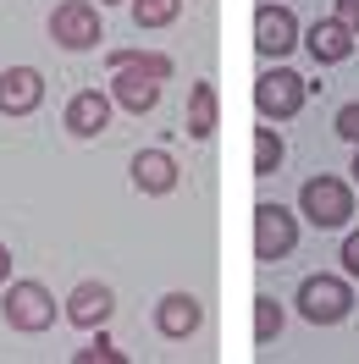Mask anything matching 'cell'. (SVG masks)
Segmentation results:
<instances>
[{
  "label": "cell",
  "instance_id": "6da1fadb",
  "mask_svg": "<svg viewBox=\"0 0 359 364\" xmlns=\"http://www.w3.org/2000/svg\"><path fill=\"white\" fill-rule=\"evenodd\" d=\"M166 77H172V55L166 50H111V100L128 116L155 111Z\"/></svg>",
  "mask_w": 359,
  "mask_h": 364
},
{
  "label": "cell",
  "instance_id": "7a4b0ae2",
  "mask_svg": "<svg viewBox=\"0 0 359 364\" xmlns=\"http://www.w3.org/2000/svg\"><path fill=\"white\" fill-rule=\"evenodd\" d=\"M304 94H310V83L293 67L266 61V72L254 77V111L266 116V122H293V116L304 111Z\"/></svg>",
  "mask_w": 359,
  "mask_h": 364
},
{
  "label": "cell",
  "instance_id": "3957f363",
  "mask_svg": "<svg viewBox=\"0 0 359 364\" xmlns=\"http://www.w3.org/2000/svg\"><path fill=\"white\" fill-rule=\"evenodd\" d=\"M298 215L310 221V227L332 232V227H348V215H354V188L343 177H310L304 188H298Z\"/></svg>",
  "mask_w": 359,
  "mask_h": 364
},
{
  "label": "cell",
  "instance_id": "277c9868",
  "mask_svg": "<svg viewBox=\"0 0 359 364\" xmlns=\"http://www.w3.org/2000/svg\"><path fill=\"white\" fill-rule=\"evenodd\" d=\"M0 315L11 331H23V337H39L56 326V293H50L45 282H11L6 298H0Z\"/></svg>",
  "mask_w": 359,
  "mask_h": 364
},
{
  "label": "cell",
  "instance_id": "5b68a950",
  "mask_svg": "<svg viewBox=\"0 0 359 364\" xmlns=\"http://www.w3.org/2000/svg\"><path fill=\"white\" fill-rule=\"evenodd\" d=\"M298 315L310 320V326H337V320H348L354 309V287H348V276H304L298 282Z\"/></svg>",
  "mask_w": 359,
  "mask_h": 364
},
{
  "label": "cell",
  "instance_id": "8992f818",
  "mask_svg": "<svg viewBox=\"0 0 359 364\" xmlns=\"http://www.w3.org/2000/svg\"><path fill=\"white\" fill-rule=\"evenodd\" d=\"M298 249V215L288 205H271L260 199L254 205V259L260 265H276V259H288Z\"/></svg>",
  "mask_w": 359,
  "mask_h": 364
},
{
  "label": "cell",
  "instance_id": "52a82bcc",
  "mask_svg": "<svg viewBox=\"0 0 359 364\" xmlns=\"http://www.w3.org/2000/svg\"><path fill=\"white\" fill-rule=\"evenodd\" d=\"M50 39L72 55H83L105 39V23H100V6L94 0H61L56 11H50Z\"/></svg>",
  "mask_w": 359,
  "mask_h": 364
},
{
  "label": "cell",
  "instance_id": "ba28073f",
  "mask_svg": "<svg viewBox=\"0 0 359 364\" xmlns=\"http://www.w3.org/2000/svg\"><path fill=\"white\" fill-rule=\"evenodd\" d=\"M293 45H298V17L288 6H276V0H260L254 6V50H260V61H282Z\"/></svg>",
  "mask_w": 359,
  "mask_h": 364
},
{
  "label": "cell",
  "instance_id": "9c48e42d",
  "mask_svg": "<svg viewBox=\"0 0 359 364\" xmlns=\"http://www.w3.org/2000/svg\"><path fill=\"white\" fill-rule=\"evenodd\" d=\"M39 105H45V72L39 67L0 72V116H33Z\"/></svg>",
  "mask_w": 359,
  "mask_h": 364
},
{
  "label": "cell",
  "instance_id": "30bf717a",
  "mask_svg": "<svg viewBox=\"0 0 359 364\" xmlns=\"http://www.w3.org/2000/svg\"><path fill=\"white\" fill-rule=\"evenodd\" d=\"M111 94H100V89H78L67 100V111H61V127H67L72 138H100L105 127H111Z\"/></svg>",
  "mask_w": 359,
  "mask_h": 364
},
{
  "label": "cell",
  "instance_id": "8fae6325",
  "mask_svg": "<svg viewBox=\"0 0 359 364\" xmlns=\"http://www.w3.org/2000/svg\"><path fill=\"white\" fill-rule=\"evenodd\" d=\"M111 315H116V293L105 287V282H78V287L67 293V320L78 326V331H100Z\"/></svg>",
  "mask_w": 359,
  "mask_h": 364
},
{
  "label": "cell",
  "instance_id": "7c38bea8",
  "mask_svg": "<svg viewBox=\"0 0 359 364\" xmlns=\"http://www.w3.org/2000/svg\"><path fill=\"white\" fill-rule=\"evenodd\" d=\"M199 320H204V309L194 293H160L155 298V331L166 342H188L199 331Z\"/></svg>",
  "mask_w": 359,
  "mask_h": 364
},
{
  "label": "cell",
  "instance_id": "4fadbf2b",
  "mask_svg": "<svg viewBox=\"0 0 359 364\" xmlns=\"http://www.w3.org/2000/svg\"><path fill=\"white\" fill-rule=\"evenodd\" d=\"M354 28L343 23V17H321V23L304 33V45H310V55H315V67H337V61H348L354 55Z\"/></svg>",
  "mask_w": 359,
  "mask_h": 364
},
{
  "label": "cell",
  "instance_id": "5bb4252c",
  "mask_svg": "<svg viewBox=\"0 0 359 364\" xmlns=\"http://www.w3.org/2000/svg\"><path fill=\"white\" fill-rule=\"evenodd\" d=\"M133 188L150 193V199L172 193V188H177V160L166 155V149H138L133 155Z\"/></svg>",
  "mask_w": 359,
  "mask_h": 364
},
{
  "label": "cell",
  "instance_id": "9a60e30c",
  "mask_svg": "<svg viewBox=\"0 0 359 364\" xmlns=\"http://www.w3.org/2000/svg\"><path fill=\"white\" fill-rule=\"evenodd\" d=\"M222 127V100H216V83H194L188 89V138H210Z\"/></svg>",
  "mask_w": 359,
  "mask_h": 364
},
{
  "label": "cell",
  "instance_id": "2e32d148",
  "mask_svg": "<svg viewBox=\"0 0 359 364\" xmlns=\"http://www.w3.org/2000/svg\"><path fill=\"white\" fill-rule=\"evenodd\" d=\"M288 160V144L276 127H254V177H276Z\"/></svg>",
  "mask_w": 359,
  "mask_h": 364
},
{
  "label": "cell",
  "instance_id": "e0dca14e",
  "mask_svg": "<svg viewBox=\"0 0 359 364\" xmlns=\"http://www.w3.org/2000/svg\"><path fill=\"white\" fill-rule=\"evenodd\" d=\"M133 6V28H172L182 17V0H128Z\"/></svg>",
  "mask_w": 359,
  "mask_h": 364
},
{
  "label": "cell",
  "instance_id": "ac0fdd59",
  "mask_svg": "<svg viewBox=\"0 0 359 364\" xmlns=\"http://www.w3.org/2000/svg\"><path fill=\"white\" fill-rule=\"evenodd\" d=\"M282 331V304L271 293H254V342H271Z\"/></svg>",
  "mask_w": 359,
  "mask_h": 364
},
{
  "label": "cell",
  "instance_id": "d6986e66",
  "mask_svg": "<svg viewBox=\"0 0 359 364\" xmlns=\"http://www.w3.org/2000/svg\"><path fill=\"white\" fill-rule=\"evenodd\" d=\"M122 359H128V353H122V348H116V342L105 337V326L94 331V342H89V348H78V364H122Z\"/></svg>",
  "mask_w": 359,
  "mask_h": 364
},
{
  "label": "cell",
  "instance_id": "ffe728a7",
  "mask_svg": "<svg viewBox=\"0 0 359 364\" xmlns=\"http://www.w3.org/2000/svg\"><path fill=\"white\" fill-rule=\"evenodd\" d=\"M337 133L348 138V144H359V100H348V105H343V111H337V122H332Z\"/></svg>",
  "mask_w": 359,
  "mask_h": 364
},
{
  "label": "cell",
  "instance_id": "44dd1931",
  "mask_svg": "<svg viewBox=\"0 0 359 364\" xmlns=\"http://www.w3.org/2000/svg\"><path fill=\"white\" fill-rule=\"evenodd\" d=\"M343 271L359 276V232H348V237H343Z\"/></svg>",
  "mask_w": 359,
  "mask_h": 364
},
{
  "label": "cell",
  "instance_id": "7402d4cb",
  "mask_svg": "<svg viewBox=\"0 0 359 364\" xmlns=\"http://www.w3.org/2000/svg\"><path fill=\"white\" fill-rule=\"evenodd\" d=\"M332 17H343V23L359 33V0H337V11H332Z\"/></svg>",
  "mask_w": 359,
  "mask_h": 364
},
{
  "label": "cell",
  "instance_id": "603a6c76",
  "mask_svg": "<svg viewBox=\"0 0 359 364\" xmlns=\"http://www.w3.org/2000/svg\"><path fill=\"white\" fill-rule=\"evenodd\" d=\"M6 282H11V249L0 243V287H6Z\"/></svg>",
  "mask_w": 359,
  "mask_h": 364
},
{
  "label": "cell",
  "instance_id": "cb8c5ba5",
  "mask_svg": "<svg viewBox=\"0 0 359 364\" xmlns=\"http://www.w3.org/2000/svg\"><path fill=\"white\" fill-rule=\"evenodd\" d=\"M348 171H354V188H359V144H354V166H348Z\"/></svg>",
  "mask_w": 359,
  "mask_h": 364
},
{
  "label": "cell",
  "instance_id": "d4e9b609",
  "mask_svg": "<svg viewBox=\"0 0 359 364\" xmlns=\"http://www.w3.org/2000/svg\"><path fill=\"white\" fill-rule=\"evenodd\" d=\"M100 6H116V0H100Z\"/></svg>",
  "mask_w": 359,
  "mask_h": 364
}]
</instances>
